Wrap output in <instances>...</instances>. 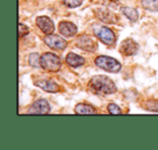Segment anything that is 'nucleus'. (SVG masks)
<instances>
[{"mask_svg": "<svg viewBox=\"0 0 158 150\" xmlns=\"http://www.w3.org/2000/svg\"><path fill=\"white\" fill-rule=\"evenodd\" d=\"M89 87L94 93L102 94V95H110V94H113L117 90L114 82L110 77L103 76V75H97V76L91 78L90 83H89Z\"/></svg>", "mask_w": 158, "mask_h": 150, "instance_id": "obj_1", "label": "nucleus"}, {"mask_svg": "<svg viewBox=\"0 0 158 150\" xmlns=\"http://www.w3.org/2000/svg\"><path fill=\"white\" fill-rule=\"evenodd\" d=\"M41 68L49 72H57L61 68L62 61L56 55L51 52H47L40 57Z\"/></svg>", "mask_w": 158, "mask_h": 150, "instance_id": "obj_2", "label": "nucleus"}, {"mask_svg": "<svg viewBox=\"0 0 158 150\" xmlns=\"http://www.w3.org/2000/svg\"><path fill=\"white\" fill-rule=\"evenodd\" d=\"M95 64L99 68L112 73L119 72L121 68V64L116 59H113V58L107 57V55H100V57H98L95 59Z\"/></svg>", "mask_w": 158, "mask_h": 150, "instance_id": "obj_3", "label": "nucleus"}, {"mask_svg": "<svg viewBox=\"0 0 158 150\" xmlns=\"http://www.w3.org/2000/svg\"><path fill=\"white\" fill-rule=\"evenodd\" d=\"M94 34L103 44L107 46H113L116 42V36L112 29L104 26H97L94 27Z\"/></svg>", "mask_w": 158, "mask_h": 150, "instance_id": "obj_4", "label": "nucleus"}, {"mask_svg": "<svg viewBox=\"0 0 158 150\" xmlns=\"http://www.w3.org/2000/svg\"><path fill=\"white\" fill-rule=\"evenodd\" d=\"M44 42L48 45L50 48L55 49V50H64L67 46V42L63 39V38L59 37L56 35H51L49 34L48 36L44 37Z\"/></svg>", "mask_w": 158, "mask_h": 150, "instance_id": "obj_5", "label": "nucleus"}, {"mask_svg": "<svg viewBox=\"0 0 158 150\" xmlns=\"http://www.w3.org/2000/svg\"><path fill=\"white\" fill-rule=\"evenodd\" d=\"M78 48L86 51H95L97 50V42L89 36H80L76 42Z\"/></svg>", "mask_w": 158, "mask_h": 150, "instance_id": "obj_6", "label": "nucleus"}, {"mask_svg": "<svg viewBox=\"0 0 158 150\" xmlns=\"http://www.w3.org/2000/svg\"><path fill=\"white\" fill-rule=\"evenodd\" d=\"M139 50V46L133 39H130L127 38L121 42L120 46V52L125 55H133L138 52Z\"/></svg>", "mask_w": 158, "mask_h": 150, "instance_id": "obj_7", "label": "nucleus"}, {"mask_svg": "<svg viewBox=\"0 0 158 150\" xmlns=\"http://www.w3.org/2000/svg\"><path fill=\"white\" fill-rule=\"evenodd\" d=\"M36 23H37V26L47 35L52 34L54 32V24L48 16H38Z\"/></svg>", "mask_w": 158, "mask_h": 150, "instance_id": "obj_8", "label": "nucleus"}, {"mask_svg": "<svg viewBox=\"0 0 158 150\" xmlns=\"http://www.w3.org/2000/svg\"><path fill=\"white\" fill-rule=\"evenodd\" d=\"M95 15L98 19L108 24H115L117 23V16L114 12L110 11L107 9H97L95 10Z\"/></svg>", "mask_w": 158, "mask_h": 150, "instance_id": "obj_9", "label": "nucleus"}, {"mask_svg": "<svg viewBox=\"0 0 158 150\" xmlns=\"http://www.w3.org/2000/svg\"><path fill=\"white\" fill-rule=\"evenodd\" d=\"M50 111V107L49 104L44 99L37 100L36 102H34L33 106L31 107L28 112L29 113H35V114H47Z\"/></svg>", "mask_w": 158, "mask_h": 150, "instance_id": "obj_10", "label": "nucleus"}, {"mask_svg": "<svg viewBox=\"0 0 158 150\" xmlns=\"http://www.w3.org/2000/svg\"><path fill=\"white\" fill-rule=\"evenodd\" d=\"M59 31L63 36L72 37L77 33V27L70 22H61L59 24Z\"/></svg>", "mask_w": 158, "mask_h": 150, "instance_id": "obj_11", "label": "nucleus"}, {"mask_svg": "<svg viewBox=\"0 0 158 150\" xmlns=\"http://www.w3.org/2000/svg\"><path fill=\"white\" fill-rule=\"evenodd\" d=\"M35 85L49 93H57L61 89L56 83L51 82V81H36Z\"/></svg>", "mask_w": 158, "mask_h": 150, "instance_id": "obj_12", "label": "nucleus"}, {"mask_svg": "<svg viewBox=\"0 0 158 150\" xmlns=\"http://www.w3.org/2000/svg\"><path fill=\"white\" fill-rule=\"evenodd\" d=\"M66 63L70 66L77 68V66H81L85 63V59L82 57H80V55H76V53L70 52L66 57Z\"/></svg>", "mask_w": 158, "mask_h": 150, "instance_id": "obj_13", "label": "nucleus"}, {"mask_svg": "<svg viewBox=\"0 0 158 150\" xmlns=\"http://www.w3.org/2000/svg\"><path fill=\"white\" fill-rule=\"evenodd\" d=\"M75 112L78 113V114H93V113H97V111L92 107L89 106V104H79L75 108Z\"/></svg>", "mask_w": 158, "mask_h": 150, "instance_id": "obj_14", "label": "nucleus"}, {"mask_svg": "<svg viewBox=\"0 0 158 150\" xmlns=\"http://www.w3.org/2000/svg\"><path fill=\"white\" fill-rule=\"evenodd\" d=\"M121 11H123V13L125 14L131 22H136V21H138L139 13L135 9L130 8V7H123L121 8Z\"/></svg>", "mask_w": 158, "mask_h": 150, "instance_id": "obj_15", "label": "nucleus"}, {"mask_svg": "<svg viewBox=\"0 0 158 150\" xmlns=\"http://www.w3.org/2000/svg\"><path fill=\"white\" fill-rule=\"evenodd\" d=\"M142 7L149 11H158V0H142Z\"/></svg>", "mask_w": 158, "mask_h": 150, "instance_id": "obj_16", "label": "nucleus"}, {"mask_svg": "<svg viewBox=\"0 0 158 150\" xmlns=\"http://www.w3.org/2000/svg\"><path fill=\"white\" fill-rule=\"evenodd\" d=\"M28 62L31 66H35V68L41 66V64H40V57L38 55V53H31V55H29Z\"/></svg>", "mask_w": 158, "mask_h": 150, "instance_id": "obj_17", "label": "nucleus"}, {"mask_svg": "<svg viewBox=\"0 0 158 150\" xmlns=\"http://www.w3.org/2000/svg\"><path fill=\"white\" fill-rule=\"evenodd\" d=\"M62 1L68 8H77L82 3V0H62Z\"/></svg>", "mask_w": 158, "mask_h": 150, "instance_id": "obj_18", "label": "nucleus"}, {"mask_svg": "<svg viewBox=\"0 0 158 150\" xmlns=\"http://www.w3.org/2000/svg\"><path fill=\"white\" fill-rule=\"evenodd\" d=\"M108 112L110 114H121V110L119 109V107L115 104H108Z\"/></svg>", "mask_w": 158, "mask_h": 150, "instance_id": "obj_19", "label": "nucleus"}, {"mask_svg": "<svg viewBox=\"0 0 158 150\" xmlns=\"http://www.w3.org/2000/svg\"><path fill=\"white\" fill-rule=\"evenodd\" d=\"M27 34H28V27H27L26 25L20 23V25H19V35H20V37L21 38L24 37Z\"/></svg>", "mask_w": 158, "mask_h": 150, "instance_id": "obj_20", "label": "nucleus"}]
</instances>
